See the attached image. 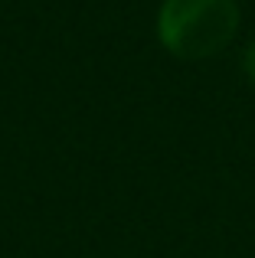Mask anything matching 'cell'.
<instances>
[{"label":"cell","mask_w":255,"mask_h":258,"mask_svg":"<svg viewBox=\"0 0 255 258\" xmlns=\"http://www.w3.org/2000/svg\"><path fill=\"white\" fill-rule=\"evenodd\" d=\"M239 30L236 0H164L157 17L160 43L180 59H210Z\"/></svg>","instance_id":"1"},{"label":"cell","mask_w":255,"mask_h":258,"mask_svg":"<svg viewBox=\"0 0 255 258\" xmlns=\"http://www.w3.org/2000/svg\"><path fill=\"white\" fill-rule=\"evenodd\" d=\"M242 66H245V72H249V79L255 82V43L245 49V59H242Z\"/></svg>","instance_id":"2"}]
</instances>
